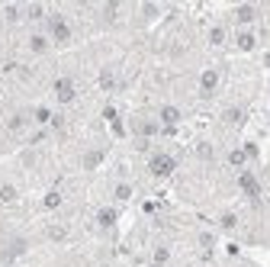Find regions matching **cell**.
<instances>
[{
  "instance_id": "1",
  "label": "cell",
  "mask_w": 270,
  "mask_h": 267,
  "mask_svg": "<svg viewBox=\"0 0 270 267\" xmlns=\"http://www.w3.org/2000/svg\"><path fill=\"white\" fill-rule=\"evenodd\" d=\"M45 35L51 42H58V46H65V42L71 39V26H68V20L62 13H51L48 23H45Z\"/></svg>"
},
{
  "instance_id": "2",
  "label": "cell",
  "mask_w": 270,
  "mask_h": 267,
  "mask_svg": "<svg viewBox=\"0 0 270 267\" xmlns=\"http://www.w3.org/2000/svg\"><path fill=\"white\" fill-rule=\"evenodd\" d=\"M148 171H151L154 177H168V174L174 171V158H171V155H164V151H161V155H154V158H151Z\"/></svg>"
},
{
  "instance_id": "3",
  "label": "cell",
  "mask_w": 270,
  "mask_h": 267,
  "mask_svg": "<svg viewBox=\"0 0 270 267\" xmlns=\"http://www.w3.org/2000/svg\"><path fill=\"white\" fill-rule=\"evenodd\" d=\"M55 97H58V103H71L74 100V81L71 77H62V81L55 84Z\"/></svg>"
},
{
  "instance_id": "4",
  "label": "cell",
  "mask_w": 270,
  "mask_h": 267,
  "mask_svg": "<svg viewBox=\"0 0 270 267\" xmlns=\"http://www.w3.org/2000/svg\"><path fill=\"white\" fill-rule=\"evenodd\" d=\"M48 46H51V39H48L45 32H32L29 35V52H32V55H45Z\"/></svg>"
},
{
  "instance_id": "5",
  "label": "cell",
  "mask_w": 270,
  "mask_h": 267,
  "mask_svg": "<svg viewBox=\"0 0 270 267\" xmlns=\"http://www.w3.org/2000/svg\"><path fill=\"white\" fill-rule=\"evenodd\" d=\"M215 87H219V74H215V71H206V74L199 77V94L209 97V94L215 91Z\"/></svg>"
},
{
  "instance_id": "6",
  "label": "cell",
  "mask_w": 270,
  "mask_h": 267,
  "mask_svg": "<svg viewBox=\"0 0 270 267\" xmlns=\"http://www.w3.org/2000/svg\"><path fill=\"white\" fill-rule=\"evenodd\" d=\"M161 122L164 129H174V122H180V110L177 106H161Z\"/></svg>"
},
{
  "instance_id": "7",
  "label": "cell",
  "mask_w": 270,
  "mask_h": 267,
  "mask_svg": "<svg viewBox=\"0 0 270 267\" xmlns=\"http://www.w3.org/2000/svg\"><path fill=\"white\" fill-rule=\"evenodd\" d=\"M254 46H257L254 32H251V29H241V32H238V49H241V52H251Z\"/></svg>"
},
{
  "instance_id": "8",
  "label": "cell",
  "mask_w": 270,
  "mask_h": 267,
  "mask_svg": "<svg viewBox=\"0 0 270 267\" xmlns=\"http://www.w3.org/2000/svg\"><path fill=\"white\" fill-rule=\"evenodd\" d=\"M238 181H241V190H245V193L257 197V177H254V174H248V171H245V174L238 177Z\"/></svg>"
},
{
  "instance_id": "9",
  "label": "cell",
  "mask_w": 270,
  "mask_h": 267,
  "mask_svg": "<svg viewBox=\"0 0 270 267\" xmlns=\"http://www.w3.org/2000/svg\"><path fill=\"white\" fill-rule=\"evenodd\" d=\"M235 16H238V23H241V26H248V23H254L257 10H254V7H238V10H235Z\"/></svg>"
},
{
  "instance_id": "10",
  "label": "cell",
  "mask_w": 270,
  "mask_h": 267,
  "mask_svg": "<svg viewBox=\"0 0 270 267\" xmlns=\"http://www.w3.org/2000/svg\"><path fill=\"white\" fill-rule=\"evenodd\" d=\"M97 222H100L103 229L116 226V209H110V206H106V209H100V212H97Z\"/></svg>"
},
{
  "instance_id": "11",
  "label": "cell",
  "mask_w": 270,
  "mask_h": 267,
  "mask_svg": "<svg viewBox=\"0 0 270 267\" xmlns=\"http://www.w3.org/2000/svg\"><path fill=\"white\" fill-rule=\"evenodd\" d=\"M13 200H16V187L4 184V187H0V203H13Z\"/></svg>"
},
{
  "instance_id": "12",
  "label": "cell",
  "mask_w": 270,
  "mask_h": 267,
  "mask_svg": "<svg viewBox=\"0 0 270 267\" xmlns=\"http://www.w3.org/2000/svg\"><path fill=\"white\" fill-rule=\"evenodd\" d=\"M42 203H45V209H58V206H62V193L51 190V193H45V200H42Z\"/></svg>"
},
{
  "instance_id": "13",
  "label": "cell",
  "mask_w": 270,
  "mask_h": 267,
  "mask_svg": "<svg viewBox=\"0 0 270 267\" xmlns=\"http://www.w3.org/2000/svg\"><path fill=\"white\" fill-rule=\"evenodd\" d=\"M32 116H36V122H42V126H45V122L51 119V110H48V106H36V113H32Z\"/></svg>"
},
{
  "instance_id": "14",
  "label": "cell",
  "mask_w": 270,
  "mask_h": 267,
  "mask_svg": "<svg viewBox=\"0 0 270 267\" xmlns=\"http://www.w3.org/2000/svg\"><path fill=\"white\" fill-rule=\"evenodd\" d=\"M168 257H171V251H168V248H158V251H154V264H168Z\"/></svg>"
},
{
  "instance_id": "15",
  "label": "cell",
  "mask_w": 270,
  "mask_h": 267,
  "mask_svg": "<svg viewBox=\"0 0 270 267\" xmlns=\"http://www.w3.org/2000/svg\"><path fill=\"white\" fill-rule=\"evenodd\" d=\"M100 158H103V151H90L84 164H87V167H97V164H100Z\"/></svg>"
},
{
  "instance_id": "16",
  "label": "cell",
  "mask_w": 270,
  "mask_h": 267,
  "mask_svg": "<svg viewBox=\"0 0 270 267\" xmlns=\"http://www.w3.org/2000/svg\"><path fill=\"white\" fill-rule=\"evenodd\" d=\"M10 129H13V132H23V129H26V116H13V119H10Z\"/></svg>"
},
{
  "instance_id": "17",
  "label": "cell",
  "mask_w": 270,
  "mask_h": 267,
  "mask_svg": "<svg viewBox=\"0 0 270 267\" xmlns=\"http://www.w3.org/2000/svg\"><path fill=\"white\" fill-rule=\"evenodd\" d=\"M229 161H232L235 167H241V164H245V151H232V155H229Z\"/></svg>"
},
{
  "instance_id": "18",
  "label": "cell",
  "mask_w": 270,
  "mask_h": 267,
  "mask_svg": "<svg viewBox=\"0 0 270 267\" xmlns=\"http://www.w3.org/2000/svg\"><path fill=\"white\" fill-rule=\"evenodd\" d=\"M129 197H132V187H129V184H123V187L116 190V200H129Z\"/></svg>"
},
{
  "instance_id": "19",
  "label": "cell",
  "mask_w": 270,
  "mask_h": 267,
  "mask_svg": "<svg viewBox=\"0 0 270 267\" xmlns=\"http://www.w3.org/2000/svg\"><path fill=\"white\" fill-rule=\"evenodd\" d=\"M209 39H212V42H215V46H219V42H225V32L219 29V26H215V29H212V35H209Z\"/></svg>"
},
{
  "instance_id": "20",
  "label": "cell",
  "mask_w": 270,
  "mask_h": 267,
  "mask_svg": "<svg viewBox=\"0 0 270 267\" xmlns=\"http://www.w3.org/2000/svg\"><path fill=\"white\" fill-rule=\"evenodd\" d=\"M199 158H212V145H209V142L199 145Z\"/></svg>"
}]
</instances>
